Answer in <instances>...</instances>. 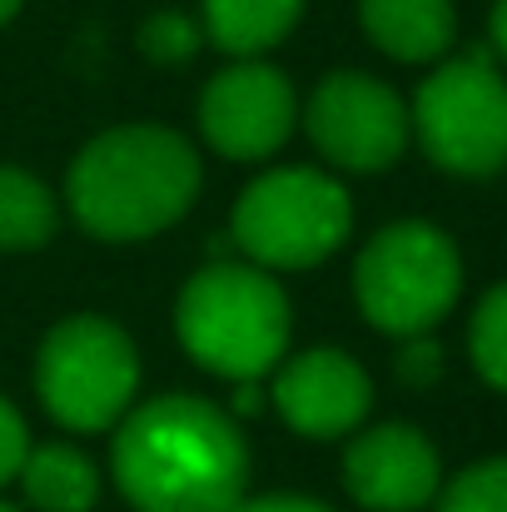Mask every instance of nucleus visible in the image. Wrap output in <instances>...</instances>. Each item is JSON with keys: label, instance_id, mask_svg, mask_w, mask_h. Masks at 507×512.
I'll list each match as a JSON object with an SVG mask.
<instances>
[{"label": "nucleus", "instance_id": "obj_1", "mask_svg": "<svg viewBox=\"0 0 507 512\" xmlns=\"http://www.w3.org/2000/svg\"><path fill=\"white\" fill-rule=\"evenodd\" d=\"M115 483L135 512H234L244 503L249 453L224 408L165 393L120 423Z\"/></svg>", "mask_w": 507, "mask_h": 512}, {"label": "nucleus", "instance_id": "obj_2", "mask_svg": "<svg viewBox=\"0 0 507 512\" xmlns=\"http://www.w3.org/2000/svg\"><path fill=\"white\" fill-rule=\"evenodd\" d=\"M199 189V160L165 125H120L80 150L70 165V209L85 234L130 244L169 229Z\"/></svg>", "mask_w": 507, "mask_h": 512}, {"label": "nucleus", "instance_id": "obj_3", "mask_svg": "<svg viewBox=\"0 0 507 512\" xmlns=\"http://www.w3.org/2000/svg\"><path fill=\"white\" fill-rule=\"evenodd\" d=\"M174 329L209 373L259 383L289 348V299L254 264H209L184 284Z\"/></svg>", "mask_w": 507, "mask_h": 512}, {"label": "nucleus", "instance_id": "obj_4", "mask_svg": "<svg viewBox=\"0 0 507 512\" xmlns=\"http://www.w3.org/2000/svg\"><path fill=\"white\" fill-rule=\"evenodd\" d=\"M458 289H463V259L453 239L423 219L378 229L353 269V294L363 319L398 339L428 334L458 304Z\"/></svg>", "mask_w": 507, "mask_h": 512}, {"label": "nucleus", "instance_id": "obj_5", "mask_svg": "<svg viewBox=\"0 0 507 512\" xmlns=\"http://www.w3.org/2000/svg\"><path fill=\"white\" fill-rule=\"evenodd\" d=\"M140 388V353L130 334L100 314L60 319L35 353V393L45 413L75 433L120 423Z\"/></svg>", "mask_w": 507, "mask_h": 512}, {"label": "nucleus", "instance_id": "obj_6", "mask_svg": "<svg viewBox=\"0 0 507 512\" xmlns=\"http://www.w3.org/2000/svg\"><path fill=\"white\" fill-rule=\"evenodd\" d=\"M353 204L334 174L269 170L234 204V239L254 269H309L348 239Z\"/></svg>", "mask_w": 507, "mask_h": 512}, {"label": "nucleus", "instance_id": "obj_7", "mask_svg": "<svg viewBox=\"0 0 507 512\" xmlns=\"http://www.w3.org/2000/svg\"><path fill=\"white\" fill-rule=\"evenodd\" d=\"M428 160L448 174H498L507 165V80L488 50H468L418 85L413 120Z\"/></svg>", "mask_w": 507, "mask_h": 512}, {"label": "nucleus", "instance_id": "obj_8", "mask_svg": "<svg viewBox=\"0 0 507 512\" xmlns=\"http://www.w3.org/2000/svg\"><path fill=\"white\" fill-rule=\"evenodd\" d=\"M309 140L314 150L348 174L388 170L408 145V105L378 75L338 70L309 100Z\"/></svg>", "mask_w": 507, "mask_h": 512}, {"label": "nucleus", "instance_id": "obj_9", "mask_svg": "<svg viewBox=\"0 0 507 512\" xmlns=\"http://www.w3.org/2000/svg\"><path fill=\"white\" fill-rule=\"evenodd\" d=\"M299 120V100L284 70L239 60L219 70L199 95V130L224 160H269Z\"/></svg>", "mask_w": 507, "mask_h": 512}, {"label": "nucleus", "instance_id": "obj_10", "mask_svg": "<svg viewBox=\"0 0 507 512\" xmlns=\"http://www.w3.org/2000/svg\"><path fill=\"white\" fill-rule=\"evenodd\" d=\"M274 408L304 438H343L368 418L373 383L343 348H309L274 373Z\"/></svg>", "mask_w": 507, "mask_h": 512}, {"label": "nucleus", "instance_id": "obj_11", "mask_svg": "<svg viewBox=\"0 0 507 512\" xmlns=\"http://www.w3.org/2000/svg\"><path fill=\"white\" fill-rule=\"evenodd\" d=\"M343 488L368 512H418L438 493V453L408 423L368 428L343 453Z\"/></svg>", "mask_w": 507, "mask_h": 512}, {"label": "nucleus", "instance_id": "obj_12", "mask_svg": "<svg viewBox=\"0 0 507 512\" xmlns=\"http://www.w3.org/2000/svg\"><path fill=\"white\" fill-rule=\"evenodd\" d=\"M358 15H363L368 40L383 55L408 60V65L438 60L458 30L453 0H358Z\"/></svg>", "mask_w": 507, "mask_h": 512}, {"label": "nucleus", "instance_id": "obj_13", "mask_svg": "<svg viewBox=\"0 0 507 512\" xmlns=\"http://www.w3.org/2000/svg\"><path fill=\"white\" fill-rule=\"evenodd\" d=\"M20 488L40 512H90L100 503V473L95 463L70 443H40L20 463Z\"/></svg>", "mask_w": 507, "mask_h": 512}, {"label": "nucleus", "instance_id": "obj_14", "mask_svg": "<svg viewBox=\"0 0 507 512\" xmlns=\"http://www.w3.org/2000/svg\"><path fill=\"white\" fill-rule=\"evenodd\" d=\"M299 10L304 0H204V30L219 50L254 60L294 30Z\"/></svg>", "mask_w": 507, "mask_h": 512}, {"label": "nucleus", "instance_id": "obj_15", "mask_svg": "<svg viewBox=\"0 0 507 512\" xmlns=\"http://www.w3.org/2000/svg\"><path fill=\"white\" fill-rule=\"evenodd\" d=\"M55 234V199L35 174L0 165V249H40Z\"/></svg>", "mask_w": 507, "mask_h": 512}, {"label": "nucleus", "instance_id": "obj_16", "mask_svg": "<svg viewBox=\"0 0 507 512\" xmlns=\"http://www.w3.org/2000/svg\"><path fill=\"white\" fill-rule=\"evenodd\" d=\"M468 348H473L478 373L498 393H507V284L483 294V304L473 314V329H468Z\"/></svg>", "mask_w": 507, "mask_h": 512}, {"label": "nucleus", "instance_id": "obj_17", "mask_svg": "<svg viewBox=\"0 0 507 512\" xmlns=\"http://www.w3.org/2000/svg\"><path fill=\"white\" fill-rule=\"evenodd\" d=\"M438 512H507V458H488V463L458 473L443 488Z\"/></svg>", "mask_w": 507, "mask_h": 512}, {"label": "nucleus", "instance_id": "obj_18", "mask_svg": "<svg viewBox=\"0 0 507 512\" xmlns=\"http://www.w3.org/2000/svg\"><path fill=\"white\" fill-rule=\"evenodd\" d=\"M140 45H145V55L174 65V60H189V55H194L199 30H194V20H184V15H155V20L140 30Z\"/></svg>", "mask_w": 507, "mask_h": 512}, {"label": "nucleus", "instance_id": "obj_19", "mask_svg": "<svg viewBox=\"0 0 507 512\" xmlns=\"http://www.w3.org/2000/svg\"><path fill=\"white\" fill-rule=\"evenodd\" d=\"M25 453H30V433H25V418L15 413V403L0 393V488L20 473V463H25Z\"/></svg>", "mask_w": 507, "mask_h": 512}, {"label": "nucleus", "instance_id": "obj_20", "mask_svg": "<svg viewBox=\"0 0 507 512\" xmlns=\"http://www.w3.org/2000/svg\"><path fill=\"white\" fill-rule=\"evenodd\" d=\"M438 373H443V348L428 339V334L408 339L403 358H398V378L413 383V388H428V383H438Z\"/></svg>", "mask_w": 507, "mask_h": 512}, {"label": "nucleus", "instance_id": "obj_21", "mask_svg": "<svg viewBox=\"0 0 507 512\" xmlns=\"http://www.w3.org/2000/svg\"><path fill=\"white\" fill-rule=\"evenodd\" d=\"M234 512H334L314 498H294V493H274V498H254V503H239Z\"/></svg>", "mask_w": 507, "mask_h": 512}, {"label": "nucleus", "instance_id": "obj_22", "mask_svg": "<svg viewBox=\"0 0 507 512\" xmlns=\"http://www.w3.org/2000/svg\"><path fill=\"white\" fill-rule=\"evenodd\" d=\"M493 45H498V55L507 60V0L493 5Z\"/></svg>", "mask_w": 507, "mask_h": 512}, {"label": "nucleus", "instance_id": "obj_23", "mask_svg": "<svg viewBox=\"0 0 507 512\" xmlns=\"http://www.w3.org/2000/svg\"><path fill=\"white\" fill-rule=\"evenodd\" d=\"M15 10H20V0H0V25H5V20H10Z\"/></svg>", "mask_w": 507, "mask_h": 512}, {"label": "nucleus", "instance_id": "obj_24", "mask_svg": "<svg viewBox=\"0 0 507 512\" xmlns=\"http://www.w3.org/2000/svg\"><path fill=\"white\" fill-rule=\"evenodd\" d=\"M0 512H20V508H10V503H0Z\"/></svg>", "mask_w": 507, "mask_h": 512}]
</instances>
